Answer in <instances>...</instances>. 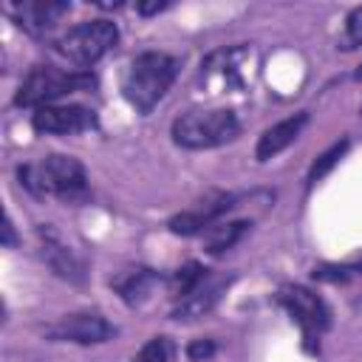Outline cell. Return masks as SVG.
<instances>
[{
  "label": "cell",
  "mask_w": 362,
  "mask_h": 362,
  "mask_svg": "<svg viewBox=\"0 0 362 362\" xmlns=\"http://www.w3.org/2000/svg\"><path fill=\"white\" fill-rule=\"evenodd\" d=\"M17 181L34 198H57L62 204H82L90 195L88 173L74 156H42L40 161H25L17 167Z\"/></svg>",
  "instance_id": "obj_1"
},
{
  "label": "cell",
  "mask_w": 362,
  "mask_h": 362,
  "mask_svg": "<svg viewBox=\"0 0 362 362\" xmlns=\"http://www.w3.org/2000/svg\"><path fill=\"white\" fill-rule=\"evenodd\" d=\"M178 57L164 51H141L122 74V96L139 113H150L173 88L178 76Z\"/></svg>",
  "instance_id": "obj_2"
},
{
  "label": "cell",
  "mask_w": 362,
  "mask_h": 362,
  "mask_svg": "<svg viewBox=\"0 0 362 362\" xmlns=\"http://www.w3.org/2000/svg\"><path fill=\"white\" fill-rule=\"evenodd\" d=\"M96 88V76L90 71H68V68H57V65H34L25 79L20 82L17 93H14V105L17 107H45L54 105L57 99L68 96V93H82V90H93Z\"/></svg>",
  "instance_id": "obj_3"
},
{
  "label": "cell",
  "mask_w": 362,
  "mask_h": 362,
  "mask_svg": "<svg viewBox=\"0 0 362 362\" xmlns=\"http://www.w3.org/2000/svg\"><path fill=\"white\" fill-rule=\"evenodd\" d=\"M240 133V122L232 110L226 107H215V110H189L181 113L173 127L170 136L178 147L184 150H209V147H221L226 141H232Z\"/></svg>",
  "instance_id": "obj_4"
},
{
  "label": "cell",
  "mask_w": 362,
  "mask_h": 362,
  "mask_svg": "<svg viewBox=\"0 0 362 362\" xmlns=\"http://www.w3.org/2000/svg\"><path fill=\"white\" fill-rule=\"evenodd\" d=\"M116 42H119L116 23L99 17V20H85L79 25H71L68 31H62L59 37L51 40V48L62 59H68L71 65L85 71V68L96 65Z\"/></svg>",
  "instance_id": "obj_5"
},
{
  "label": "cell",
  "mask_w": 362,
  "mask_h": 362,
  "mask_svg": "<svg viewBox=\"0 0 362 362\" xmlns=\"http://www.w3.org/2000/svg\"><path fill=\"white\" fill-rule=\"evenodd\" d=\"M277 303L300 325L305 351L314 354L320 348L317 337L331 328V308H328V303L320 294H314L311 288H305V286H280L277 288Z\"/></svg>",
  "instance_id": "obj_6"
},
{
  "label": "cell",
  "mask_w": 362,
  "mask_h": 362,
  "mask_svg": "<svg viewBox=\"0 0 362 362\" xmlns=\"http://www.w3.org/2000/svg\"><path fill=\"white\" fill-rule=\"evenodd\" d=\"M249 59H252L249 45L221 48L201 62V82L215 85L218 90H240V88H246V79H249L243 71Z\"/></svg>",
  "instance_id": "obj_7"
},
{
  "label": "cell",
  "mask_w": 362,
  "mask_h": 362,
  "mask_svg": "<svg viewBox=\"0 0 362 362\" xmlns=\"http://www.w3.org/2000/svg\"><path fill=\"white\" fill-rule=\"evenodd\" d=\"M99 124L96 110L85 105H45L31 113V127L42 136H74Z\"/></svg>",
  "instance_id": "obj_8"
},
{
  "label": "cell",
  "mask_w": 362,
  "mask_h": 362,
  "mask_svg": "<svg viewBox=\"0 0 362 362\" xmlns=\"http://www.w3.org/2000/svg\"><path fill=\"white\" fill-rule=\"evenodd\" d=\"M45 337L51 342H74V345H99L116 337V328L102 314H68L59 317L54 325L45 328Z\"/></svg>",
  "instance_id": "obj_9"
},
{
  "label": "cell",
  "mask_w": 362,
  "mask_h": 362,
  "mask_svg": "<svg viewBox=\"0 0 362 362\" xmlns=\"http://www.w3.org/2000/svg\"><path fill=\"white\" fill-rule=\"evenodd\" d=\"M238 201H240V198L232 195V192H212V195L204 198L198 206L173 215V218L167 221V226H170L173 235H184V238H189V235H204L215 221H221L232 206H238Z\"/></svg>",
  "instance_id": "obj_10"
},
{
  "label": "cell",
  "mask_w": 362,
  "mask_h": 362,
  "mask_svg": "<svg viewBox=\"0 0 362 362\" xmlns=\"http://www.w3.org/2000/svg\"><path fill=\"white\" fill-rule=\"evenodd\" d=\"M68 11H71V3L65 0H25L8 8L14 23L31 37H45Z\"/></svg>",
  "instance_id": "obj_11"
},
{
  "label": "cell",
  "mask_w": 362,
  "mask_h": 362,
  "mask_svg": "<svg viewBox=\"0 0 362 362\" xmlns=\"http://www.w3.org/2000/svg\"><path fill=\"white\" fill-rule=\"evenodd\" d=\"M37 238H40V257L45 260V266H48L57 277H62V280H68V283H82V280H85V266H82L79 257L57 238V232H54L48 223H42V226L37 229Z\"/></svg>",
  "instance_id": "obj_12"
},
{
  "label": "cell",
  "mask_w": 362,
  "mask_h": 362,
  "mask_svg": "<svg viewBox=\"0 0 362 362\" xmlns=\"http://www.w3.org/2000/svg\"><path fill=\"white\" fill-rule=\"evenodd\" d=\"M229 283H232V277H223V274H221V277L206 274V280H204L192 294H187L184 300L175 303V308L170 311V317L178 320V322H189V320H198V317L209 314V311L215 308V303L221 300V294L226 291Z\"/></svg>",
  "instance_id": "obj_13"
},
{
  "label": "cell",
  "mask_w": 362,
  "mask_h": 362,
  "mask_svg": "<svg viewBox=\"0 0 362 362\" xmlns=\"http://www.w3.org/2000/svg\"><path fill=\"white\" fill-rule=\"evenodd\" d=\"M308 124V110H300L288 119H280L277 124L266 127L260 136H257V144H255V158L257 161H269L274 158L277 153H283L288 144L297 141V136L303 133V127Z\"/></svg>",
  "instance_id": "obj_14"
},
{
  "label": "cell",
  "mask_w": 362,
  "mask_h": 362,
  "mask_svg": "<svg viewBox=\"0 0 362 362\" xmlns=\"http://www.w3.org/2000/svg\"><path fill=\"white\" fill-rule=\"evenodd\" d=\"M158 283H161V274H158L156 269H147V266L124 269V272H119V274L110 280L113 291H116L127 305L144 303V300L153 294V288H156Z\"/></svg>",
  "instance_id": "obj_15"
},
{
  "label": "cell",
  "mask_w": 362,
  "mask_h": 362,
  "mask_svg": "<svg viewBox=\"0 0 362 362\" xmlns=\"http://www.w3.org/2000/svg\"><path fill=\"white\" fill-rule=\"evenodd\" d=\"M252 226V221H215L206 232H204V249L209 252V255H223V252H229L240 238H243V232Z\"/></svg>",
  "instance_id": "obj_16"
},
{
  "label": "cell",
  "mask_w": 362,
  "mask_h": 362,
  "mask_svg": "<svg viewBox=\"0 0 362 362\" xmlns=\"http://www.w3.org/2000/svg\"><path fill=\"white\" fill-rule=\"evenodd\" d=\"M206 274H209V269H206L204 263L187 260L184 266H178V269L167 277V291H170V297H173L175 303L184 300L187 294H192V291L206 280Z\"/></svg>",
  "instance_id": "obj_17"
},
{
  "label": "cell",
  "mask_w": 362,
  "mask_h": 362,
  "mask_svg": "<svg viewBox=\"0 0 362 362\" xmlns=\"http://www.w3.org/2000/svg\"><path fill=\"white\" fill-rule=\"evenodd\" d=\"M348 147H351V141H348V139H342V141H334L325 153H320V156H317V161L311 164L308 175H305V184H308V187H314L317 181H322V178H325V175L339 164V158L348 153Z\"/></svg>",
  "instance_id": "obj_18"
},
{
  "label": "cell",
  "mask_w": 362,
  "mask_h": 362,
  "mask_svg": "<svg viewBox=\"0 0 362 362\" xmlns=\"http://www.w3.org/2000/svg\"><path fill=\"white\" fill-rule=\"evenodd\" d=\"M354 274H362V252L345 263H322V266H314L311 272L314 280H325V283H345Z\"/></svg>",
  "instance_id": "obj_19"
},
{
  "label": "cell",
  "mask_w": 362,
  "mask_h": 362,
  "mask_svg": "<svg viewBox=\"0 0 362 362\" xmlns=\"http://www.w3.org/2000/svg\"><path fill=\"white\" fill-rule=\"evenodd\" d=\"M173 354H175V345L167 337H153L141 345L133 362H173Z\"/></svg>",
  "instance_id": "obj_20"
},
{
  "label": "cell",
  "mask_w": 362,
  "mask_h": 362,
  "mask_svg": "<svg viewBox=\"0 0 362 362\" xmlns=\"http://www.w3.org/2000/svg\"><path fill=\"white\" fill-rule=\"evenodd\" d=\"M362 45V6H356L348 17H345V28H342V37L337 42V48L342 51H354Z\"/></svg>",
  "instance_id": "obj_21"
},
{
  "label": "cell",
  "mask_w": 362,
  "mask_h": 362,
  "mask_svg": "<svg viewBox=\"0 0 362 362\" xmlns=\"http://www.w3.org/2000/svg\"><path fill=\"white\" fill-rule=\"evenodd\" d=\"M212 354H215V339H209V337L189 339V345H187V359H189V362H204V359H209Z\"/></svg>",
  "instance_id": "obj_22"
},
{
  "label": "cell",
  "mask_w": 362,
  "mask_h": 362,
  "mask_svg": "<svg viewBox=\"0 0 362 362\" xmlns=\"http://www.w3.org/2000/svg\"><path fill=\"white\" fill-rule=\"evenodd\" d=\"M164 8H170L167 0H161V3H139V6H136V11L144 14V17H150V14H161Z\"/></svg>",
  "instance_id": "obj_23"
},
{
  "label": "cell",
  "mask_w": 362,
  "mask_h": 362,
  "mask_svg": "<svg viewBox=\"0 0 362 362\" xmlns=\"http://www.w3.org/2000/svg\"><path fill=\"white\" fill-rule=\"evenodd\" d=\"M3 243H6V246H14V226H11V218H6V226H3Z\"/></svg>",
  "instance_id": "obj_24"
},
{
  "label": "cell",
  "mask_w": 362,
  "mask_h": 362,
  "mask_svg": "<svg viewBox=\"0 0 362 362\" xmlns=\"http://www.w3.org/2000/svg\"><path fill=\"white\" fill-rule=\"evenodd\" d=\"M354 79H362V65H359V68L354 71Z\"/></svg>",
  "instance_id": "obj_25"
},
{
  "label": "cell",
  "mask_w": 362,
  "mask_h": 362,
  "mask_svg": "<svg viewBox=\"0 0 362 362\" xmlns=\"http://www.w3.org/2000/svg\"><path fill=\"white\" fill-rule=\"evenodd\" d=\"M359 116H362V107H359Z\"/></svg>",
  "instance_id": "obj_26"
}]
</instances>
